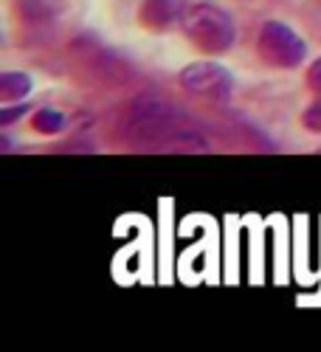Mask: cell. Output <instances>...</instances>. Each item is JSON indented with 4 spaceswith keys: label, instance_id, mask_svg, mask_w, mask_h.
<instances>
[{
    "label": "cell",
    "instance_id": "1",
    "mask_svg": "<svg viewBox=\"0 0 321 352\" xmlns=\"http://www.w3.org/2000/svg\"><path fill=\"white\" fill-rule=\"evenodd\" d=\"M184 32L203 54H225L237 40V25L214 3H195L184 12Z\"/></svg>",
    "mask_w": 321,
    "mask_h": 352
},
{
    "label": "cell",
    "instance_id": "2",
    "mask_svg": "<svg viewBox=\"0 0 321 352\" xmlns=\"http://www.w3.org/2000/svg\"><path fill=\"white\" fill-rule=\"evenodd\" d=\"M256 51L262 56V63H268L274 68H299L307 56L305 40L279 20H268L259 28Z\"/></svg>",
    "mask_w": 321,
    "mask_h": 352
},
{
    "label": "cell",
    "instance_id": "3",
    "mask_svg": "<svg viewBox=\"0 0 321 352\" xmlns=\"http://www.w3.org/2000/svg\"><path fill=\"white\" fill-rule=\"evenodd\" d=\"M181 87L189 96L203 102H225L234 91V76L217 63L200 60L181 71Z\"/></svg>",
    "mask_w": 321,
    "mask_h": 352
},
{
    "label": "cell",
    "instance_id": "4",
    "mask_svg": "<svg viewBox=\"0 0 321 352\" xmlns=\"http://www.w3.org/2000/svg\"><path fill=\"white\" fill-rule=\"evenodd\" d=\"M130 130L135 138H166L175 133V110L166 102L141 99L133 104L130 113Z\"/></svg>",
    "mask_w": 321,
    "mask_h": 352
},
{
    "label": "cell",
    "instance_id": "5",
    "mask_svg": "<svg viewBox=\"0 0 321 352\" xmlns=\"http://www.w3.org/2000/svg\"><path fill=\"white\" fill-rule=\"evenodd\" d=\"M184 3L181 0H144L141 3V12H138V20L153 28V32H164L172 23L184 20Z\"/></svg>",
    "mask_w": 321,
    "mask_h": 352
},
{
    "label": "cell",
    "instance_id": "6",
    "mask_svg": "<svg viewBox=\"0 0 321 352\" xmlns=\"http://www.w3.org/2000/svg\"><path fill=\"white\" fill-rule=\"evenodd\" d=\"M32 76L23 74V71H6L0 74V102L12 104V102H23L28 94H32Z\"/></svg>",
    "mask_w": 321,
    "mask_h": 352
},
{
    "label": "cell",
    "instance_id": "7",
    "mask_svg": "<svg viewBox=\"0 0 321 352\" xmlns=\"http://www.w3.org/2000/svg\"><path fill=\"white\" fill-rule=\"evenodd\" d=\"M32 127L43 135H54V133H60L65 127V116L60 110H54V107H43L34 113V119H32Z\"/></svg>",
    "mask_w": 321,
    "mask_h": 352
},
{
    "label": "cell",
    "instance_id": "8",
    "mask_svg": "<svg viewBox=\"0 0 321 352\" xmlns=\"http://www.w3.org/2000/svg\"><path fill=\"white\" fill-rule=\"evenodd\" d=\"M302 124L310 133H321V99H316L305 113H302Z\"/></svg>",
    "mask_w": 321,
    "mask_h": 352
},
{
    "label": "cell",
    "instance_id": "9",
    "mask_svg": "<svg viewBox=\"0 0 321 352\" xmlns=\"http://www.w3.org/2000/svg\"><path fill=\"white\" fill-rule=\"evenodd\" d=\"M25 110H28V104H20V107H14V110H9V107L3 104V110H0V127H9L14 119H20Z\"/></svg>",
    "mask_w": 321,
    "mask_h": 352
},
{
    "label": "cell",
    "instance_id": "10",
    "mask_svg": "<svg viewBox=\"0 0 321 352\" xmlns=\"http://www.w3.org/2000/svg\"><path fill=\"white\" fill-rule=\"evenodd\" d=\"M307 82H310L313 91H318V94H321V56H318V60L307 68Z\"/></svg>",
    "mask_w": 321,
    "mask_h": 352
}]
</instances>
